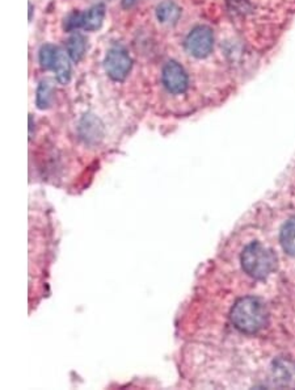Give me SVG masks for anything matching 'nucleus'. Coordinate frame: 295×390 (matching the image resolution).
Segmentation results:
<instances>
[{"mask_svg": "<svg viewBox=\"0 0 295 390\" xmlns=\"http://www.w3.org/2000/svg\"><path fill=\"white\" fill-rule=\"evenodd\" d=\"M181 16V10L176 3L171 0H165L156 7V19L165 25H175Z\"/></svg>", "mask_w": 295, "mask_h": 390, "instance_id": "nucleus-7", "label": "nucleus"}, {"mask_svg": "<svg viewBox=\"0 0 295 390\" xmlns=\"http://www.w3.org/2000/svg\"><path fill=\"white\" fill-rule=\"evenodd\" d=\"M104 19H106V6L96 4L88 11L83 12L82 29L87 32L99 31L104 24Z\"/></svg>", "mask_w": 295, "mask_h": 390, "instance_id": "nucleus-6", "label": "nucleus"}, {"mask_svg": "<svg viewBox=\"0 0 295 390\" xmlns=\"http://www.w3.org/2000/svg\"><path fill=\"white\" fill-rule=\"evenodd\" d=\"M133 66V60L128 51L121 47L109 49L104 59V69L108 76L115 82H124Z\"/></svg>", "mask_w": 295, "mask_h": 390, "instance_id": "nucleus-3", "label": "nucleus"}, {"mask_svg": "<svg viewBox=\"0 0 295 390\" xmlns=\"http://www.w3.org/2000/svg\"><path fill=\"white\" fill-rule=\"evenodd\" d=\"M51 103V84L49 81H42L37 87L35 106L38 109H47Z\"/></svg>", "mask_w": 295, "mask_h": 390, "instance_id": "nucleus-13", "label": "nucleus"}, {"mask_svg": "<svg viewBox=\"0 0 295 390\" xmlns=\"http://www.w3.org/2000/svg\"><path fill=\"white\" fill-rule=\"evenodd\" d=\"M58 50L59 47H54L51 44H45V45L41 47L40 53H38V60H40V65H41L42 69L53 70V66H54V62H56V58H57Z\"/></svg>", "mask_w": 295, "mask_h": 390, "instance_id": "nucleus-12", "label": "nucleus"}, {"mask_svg": "<svg viewBox=\"0 0 295 390\" xmlns=\"http://www.w3.org/2000/svg\"><path fill=\"white\" fill-rule=\"evenodd\" d=\"M274 381L281 387H295V366L285 360H278L273 368Z\"/></svg>", "mask_w": 295, "mask_h": 390, "instance_id": "nucleus-9", "label": "nucleus"}, {"mask_svg": "<svg viewBox=\"0 0 295 390\" xmlns=\"http://www.w3.org/2000/svg\"><path fill=\"white\" fill-rule=\"evenodd\" d=\"M187 51L194 58H206L210 56L214 47V33L212 28L199 25L190 31L185 40Z\"/></svg>", "mask_w": 295, "mask_h": 390, "instance_id": "nucleus-4", "label": "nucleus"}, {"mask_svg": "<svg viewBox=\"0 0 295 390\" xmlns=\"http://www.w3.org/2000/svg\"><path fill=\"white\" fill-rule=\"evenodd\" d=\"M134 3H135V0H122V6H124L125 8H129Z\"/></svg>", "mask_w": 295, "mask_h": 390, "instance_id": "nucleus-15", "label": "nucleus"}, {"mask_svg": "<svg viewBox=\"0 0 295 390\" xmlns=\"http://www.w3.org/2000/svg\"><path fill=\"white\" fill-rule=\"evenodd\" d=\"M162 82L165 90L172 95H181L188 90V75L176 60L167 62L162 71Z\"/></svg>", "mask_w": 295, "mask_h": 390, "instance_id": "nucleus-5", "label": "nucleus"}, {"mask_svg": "<svg viewBox=\"0 0 295 390\" xmlns=\"http://www.w3.org/2000/svg\"><path fill=\"white\" fill-rule=\"evenodd\" d=\"M32 134H33V117L29 116V136L32 138Z\"/></svg>", "mask_w": 295, "mask_h": 390, "instance_id": "nucleus-16", "label": "nucleus"}, {"mask_svg": "<svg viewBox=\"0 0 295 390\" xmlns=\"http://www.w3.org/2000/svg\"><path fill=\"white\" fill-rule=\"evenodd\" d=\"M66 49H67V54H69L71 60H74L75 63L81 62L83 57L85 56V51H87V40H85V37L82 33H79V32L72 33L69 37V40H67Z\"/></svg>", "mask_w": 295, "mask_h": 390, "instance_id": "nucleus-10", "label": "nucleus"}, {"mask_svg": "<svg viewBox=\"0 0 295 390\" xmlns=\"http://www.w3.org/2000/svg\"><path fill=\"white\" fill-rule=\"evenodd\" d=\"M268 309L258 298L247 295L236 301L231 310V320L236 329L244 334H256L268 325Z\"/></svg>", "mask_w": 295, "mask_h": 390, "instance_id": "nucleus-1", "label": "nucleus"}, {"mask_svg": "<svg viewBox=\"0 0 295 390\" xmlns=\"http://www.w3.org/2000/svg\"><path fill=\"white\" fill-rule=\"evenodd\" d=\"M242 267L252 279L264 280L276 270L277 257L271 248L260 242H252L243 250Z\"/></svg>", "mask_w": 295, "mask_h": 390, "instance_id": "nucleus-2", "label": "nucleus"}, {"mask_svg": "<svg viewBox=\"0 0 295 390\" xmlns=\"http://www.w3.org/2000/svg\"><path fill=\"white\" fill-rule=\"evenodd\" d=\"M32 12H33V6L29 3V20L32 19Z\"/></svg>", "mask_w": 295, "mask_h": 390, "instance_id": "nucleus-17", "label": "nucleus"}, {"mask_svg": "<svg viewBox=\"0 0 295 390\" xmlns=\"http://www.w3.org/2000/svg\"><path fill=\"white\" fill-rule=\"evenodd\" d=\"M82 12H72V13L67 16V19L65 20V29L67 32H74V31L82 28Z\"/></svg>", "mask_w": 295, "mask_h": 390, "instance_id": "nucleus-14", "label": "nucleus"}, {"mask_svg": "<svg viewBox=\"0 0 295 390\" xmlns=\"http://www.w3.org/2000/svg\"><path fill=\"white\" fill-rule=\"evenodd\" d=\"M280 242L287 255L295 257V218H290L283 225L280 233Z\"/></svg>", "mask_w": 295, "mask_h": 390, "instance_id": "nucleus-11", "label": "nucleus"}, {"mask_svg": "<svg viewBox=\"0 0 295 390\" xmlns=\"http://www.w3.org/2000/svg\"><path fill=\"white\" fill-rule=\"evenodd\" d=\"M71 58L67 54V51H63V50H58V54H57V58H56V62H54V66H53V71L56 74V79L59 84H69L71 81V74H72V70H71Z\"/></svg>", "mask_w": 295, "mask_h": 390, "instance_id": "nucleus-8", "label": "nucleus"}]
</instances>
